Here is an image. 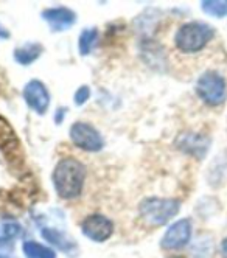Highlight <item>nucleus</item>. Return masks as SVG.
I'll use <instances>...</instances> for the list:
<instances>
[{
	"instance_id": "16",
	"label": "nucleus",
	"mask_w": 227,
	"mask_h": 258,
	"mask_svg": "<svg viewBox=\"0 0 227 258\" xmlns=\"http://www.w3.org/2000/svg\"><path fill=\"white\" fill-rule=\"evenodd\" d=\"M14 142H16V134L13 126L4 117H0V150H5L7 146H11Z\"/></svg>"
},
{
	"instance_id": "5",
	"label": "nucleus",
	"mask_w": 227,
	"mask_h": 258,
	"mask_svg": "<svg viewBox=\"0 0 227 258\" xmlns=\"http://www.w3.org/2000/svg\"><path fill=\"white\" fill-rule=\"evenodd\" d=\"M70 140L75 146L89 153H97L103 148L100 133L92 124L83 121H77L70 126Z\"/></svg>"
},
{
	"instance_id": "9",
	"label": "nucleus",
	"mask_w": 227,
	"mask_h": 258,
	"mask_svg": "<svg viewBox=\"0 0 227 258\" xmlns=\"http://www.w3.org/2000/svg\"><path fill=\"white\" fill-rule=\"evenodd\" d=\"M42 19L50 25L51 31H66L77 22V14L66 7L58 8H47L42 11Z\"/></svg>"
},
{
	"instance_id": "18",
	"label": "nucleus",
	"mask_w": 227,
	"mask_h": 258,
	"mask_svg": "<svg viewBox=\"0 0 227 258\" xmlns=\"http://www.w3.org/2000/svg\"><path fill=\"white\" fill-rule=\"evenodd\" d=\"M4 233H5V236L7 238H14V236H17L19 233H21V227H19L17 224H7L5 227H4Z\"/></svg>"
},
{
	"instance_id": "6",
	"label": "nucleus",
	"mask_w": 227,
	"mask_h": 258,
	"mask_svg": "<svg viewBox=\"0 0 227 258\" xmlns=\"http://www.w3.org/2000/svg\"><path fill=\"white\" fill-rule=\"evenodd\" d=\"M192 238V223L188 219H179L173 226H169L165 232L160 246L168 250L181 249L188 244Z\"/></svg>"
},
{
	"instance_id": "1",
	"label": "nucleus",
	"mask_w": 227,
	"mask_h": 258,
	"mask_svg": "<svg viewBox=\"0 0 227 258\" xmlns=\"http://www.w3.org/2000/svg\"><path fill=\"white\" fill-rule=\"evenodd\" d=\"M86 167L77 159L64 157L58 162L53 171V185L60 198L77 199L84 187Z\"/></svg>"
},
{
	"instance_id": "17",
	"label": "nucleus",
	"mask_w": 227,
	"mask_h": 258,
	"mask_svg": "<svg viewBox=\"0 0 227 258\" xmlns=\"http://www.w3.org/2000/svg\"><path fill=\"white\" fill-rule=\"evenodd\" d=\"M90 97V89L87 86H81L77 92H75V95H73V100L75 103H77L78 106H83Z\"/></svg>"
},
{
	"instance_id": "14",
	"label": "nucleus",
	"mask_w": 227,
	"mask_h": 258,
	"mask_svg": "<svg viewBox=\"0 0 227 258\" xmlns=\"http://www.w3.org/2000/svg\"><path fill=\"white\" fill-rule=\"evenodd\" d=\"M97 39H98V30L97 28H87V30L81 31L80 41H78V48H80L81 56H86V54H89L92 51Z\"/></svg>"
},
{
	"instance_id": "15",
	"label": "nucleus",
	"mask_w": 227,
	"mask_h": 258,
	"mask_svg": "<svg viewBox=\"0 0 227 258\" xmlns=\"http://www.w3.org/2000/svg\"><path fill=\"white\" fill-rule=\"evenodd\" d=\"M201 8L212 17H227V0H205Z\"/></svg>"
},
{
	"instance_id": "20",
	"label": "nucleus",
	"mask_w": 227,
	"mask_h": 258,
	"mask_svg": "<svg viewBox=\"0 0 227 258\" xmlns=\"http://www.w3.org/2000/svg\"><path fill=\"white\" fill-rule=\"evenodd\" d=\"M0 258H8L7 255H2V253H0Z\"/></svg>"
},
{
	"instance_id": "10",
	"label": "nucleus",
	"mask_w": 227,
	"mask_h": 258,
	"mask_svg": "<svg viewBox=\"0 0 227 258\" xmlns=\"http://www.w3.org/2000/svg\"><path fill=\"white\" fill-rule=\"evenodd\" d=\"M178 148L196 159H202L210 148V139L204 134L185 133L178 139Z\"/></svg>"
},
{
	"instance_id": "4",
	"label": "nucleus",
	"mask_w": 227,
	"mask_h": 258,
	"mask_svg": "<svg viewBox=\"0 0 227 258\" xmlns=\"http://www.w3.org/2000/svg\"><path fill=\"white\" fill-rule=\"evenodd\" d=\"M198 97L209 106H219L227 98V83L215 70H207L196 81Z\"/></svg>"
},
{
	"instance_id": "7",
	"label": "nucleus",
	"mask_w": 227,
	"mask_h": 258,
	"mask_svg": "<svg viewBox=\"0 0 227 258\" xmlns=\"http://www.w3.org/2000/svg\"><path fill=\"white\" fill-rule=\"evenodd\" d=\"M24 100L36 114H45L50 104V94L39 80H31L24 87Z\"/></svg>"
},
{
	"instance_id": "3",
	"label": "nucleus",
	"mask_w": 227,
	"mask_h": 258,
	"mask_svg": "<svg viewBox=\"0 0 227 258\" xmlns=\"http://www.w3.org/2000/svg\"><path fill=\"white\" fill-rule=\"evenodd\" d=\"M215 36V30L204 22H188L184 24L176 36L175 44L182 53H196L202 50Z\"/></svg>"
},
{
	"instance_id": "8",
	"label": "nucleus",
	"mask_w": 227,
	"mask_h": 258,
	"mask_svg": "<svg viewBox=\"0 0 227 258\" xmlns=\"http://www.w3.org/2000/svg\"><path fill=\"white\" fill-rule=\"evenodd\" d=\"M81 230L92 241L103 243L112 235L114 224L110 219L97 213V215H90L84 219V223L81 224Z\"/></svg>"
},
{
	"instance_id": "11",
	"label": "nucleus",
	"mask_w": 227,
	"mask_h": 258,
	"mask_svg": "<svg viewBox=\"0 0 227 258\" xmlns=\"http://www.w3.org/2000/svg\"><path fill=\"white\" fill-rule=\"evenodd\" d=\"M44 51L42 45L41 44H34V42H28V44H24L22 47H17L14 50V59L22 64V66H28L31 62H34L37 58L41 56Z\"/></svg>"
},
{
	"instance_id": "2",
	"label": "nucleus",
	"mask_w": 227,
	"mask_h": 258,
	"mask_svg": "<svg viewBox=\"0 0 227 258\" xmlns=\"http://www.w3.org/2000/svg\"><path fill=\"white\" fill-rule=\"evenodd\" d=\"M181 210V202L176 199L165 198H146L140 202L139 213L143 223L151 227H159L166 224Z\"/></svg>"
},
{
	"instance_id": "19",
	"label": "nucleus",
	"mask_w": 227,
	"mask_h": 258,
	"mask_svg": "<svg viewBox=\"0 0 227 258\" xmlns=\"http://www.w3.org/2000/svg\"><path fill=\"white\" fill-rule=\"evenodd\" d=\"M221 253H222V258H227V238L222 241L221 244Z\"/></svg>"
},
{
	"instance_id": "12",
	"label": "nucleus",
	"mask_w": 227,
	"mask_h": 258,
	"mask_svg": "<svg viewBox=\"0 0 227 258\" xmlns=\"http://www.w3.org/2000/svg\"><path fill=\"white\" fill-rule=\"evenodd\" d=\"M42 236L47 239L48 243L54 244L56 247H60L64 252H69V250H72L75 247V243L72 241V239L66 233L56 230V229H44Z\"/></svg>"
},
{
	"instance_id": "13",
	"label": "nucleus",
	"mask_w": 227,
	"mask_h": 258,
	"mask_svg": "<svg viewBox=\"0 0 227 258\" xmlns=\"http://www.w3.org/2000/svg\"><path fill=\"white\" fill-rule=\"evenodd\" d=\"M22 252L27 258H56L53 249L36 241H25L22 244Z\"/></svg>"
}]
</instances>
